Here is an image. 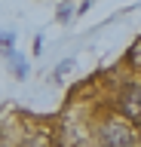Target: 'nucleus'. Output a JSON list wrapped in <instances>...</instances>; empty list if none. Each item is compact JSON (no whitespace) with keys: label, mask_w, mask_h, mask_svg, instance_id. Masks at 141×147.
Listing matches in <instances>:
<instances>
[{"label":"nucleus","mask_w":141,"mask_h":147,"mask_svg":"<svg viewBox=\"0 0 141 147\" xmlns=\"http://www.w3.org/2000/svg\"><path fill=\"white\" fill-rule=\"evenodd\" d=\"M101 147H135V135L123 123H104L101 126Z\"/></svg>","instance_id":"nucleus-1"},{"label":"nucleus","mask_w":141,"mask_h":147,"mask_svg":"<svg viewBox=\"0 0 141 147\" xmlns=\"http://www.w3.org/2000/svg\"><path fill=\"white\" fill-rule=\"evenodd\" d=\"M120 107H123V113H126L129 119H138L141 117V86H138V83L123 86V92H120Z\"/></svg>","instance_id":"nucleus-2"},{"label":"nucleus","mask_w":141,"mask_h":147,"mask_svg":"<svg viewBox=\"0 0 141 147\" xmlns=\"http://www.w3.org/2000/svg\"><path fill=\"white\" fill-rule=\"evenodd\" d=\"M9 64H12L16 80H25V77H28V61H25L22 55H12V52H9Z\"/></svg>","instance_id":"nucleus-3"},{"label":"nucleus","mask_w":141,"mask_h":147,"mask_svg":"<svg viewBox=\"0 0 141 147\" xmlns=\"http://www.w3.org/2000/svg\"><path fill=\"white\" fill-rule=\"evenodd\" d=\"M55 16H58V22H67V18L74 16V6H71V3H61V6L55 9Z\"/></svg>","instance_id":"nucleus-4"},{"label":"nucleus","mask_w":141,"mask_h":147,"mask_svg":"<svg viewBox=\"0 0 141 147\" xmlns=\"http://www.w3.org/2000/svg\"><path fill=\"white\" fill-rule=\"evenodd\" d=\"M71 71H74V61H61V64H58V67H55L58 80H65V77H67V74H71Z\"/></svg>","instance_id":"nucleus-5"},{"label":"nucleus","mask_w":141,"mask_h":147,"mask_svg":"<svg viewBox=\"0 0 141 147\" xmlns=\"http://www.w3.org/2000/svg\"><path fill=\"white\" fill-rule=\"evenodd\" d=\"M22 147H49V141H46V138H40V135H34V138H28Z\"/></svg>","instance_id":"nucleus-6"},{"label":"nucleus","mask_w":141,"mask_h":147,"mask_svg":"<svg viewBox=\"0 0 141 147\" xmlns=\"http://www.w3.org/2000/svg\"><path fill=\"white\" fill-rule=\"evenodd\" d=\"M12 43H16V34H3V37H0V46H3L6 52H12V49H9Z\"/></svg>","instance_id":"nucleus-7"},{"label":"nucleus","mask_w":141,"mask_h":147,"mask_svg":"<svg viewBox=\"0 0 141 147\" xmlns=\"http://www.w3.org/2000/svg\"><path fill=\"white\" fill-rule=\"evenodd\" d=\"M0 147H6V144H3V141H0Z\"/></svg>","instance_id":"nucleus-8"}]
</instances>
